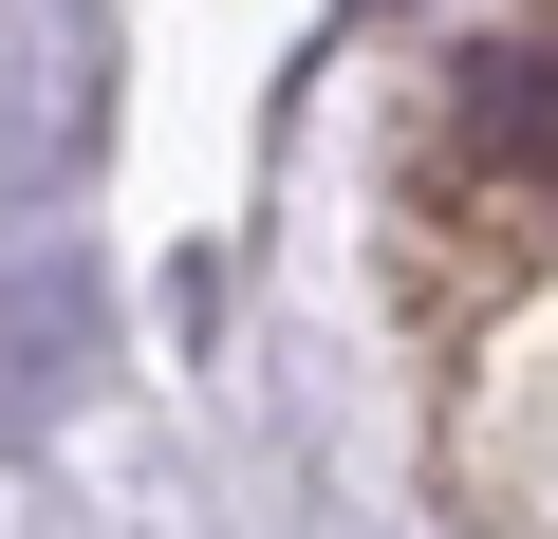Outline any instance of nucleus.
Masks as SVG:
<instances>
[{"mask_svg": "<svg viewBox=\"0 0 558 539\" xmlns=\"http://www.w3.org/2000/svg\"><path fill=\"white\" fill-rule=\"evenodd\" d=\"M447 168L484 186L502 260L558 242V38H484V57L447 75Z\"/></svg>", "mask_w": 558, "mask_h": 539, "instance_id": "f257e3e1", "label": "nucleus"}]
</instances>
